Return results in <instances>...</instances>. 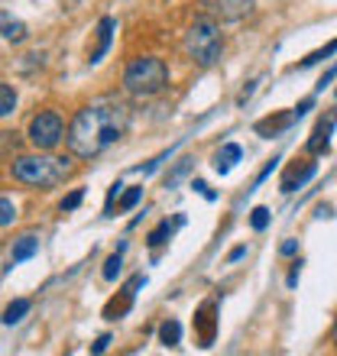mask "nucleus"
I'll return each mask as SVG.
<instances>
[{"instance_id": "8", "label": "nucleus", "mask_w": 337, "mask_h": 356, "mask_svg": "<svg viewBox=\"0 0 337 356\" xmlns=\"http://www.w3.org/2000/svg\"><path fill=\"white\" fill-rule=\"evenodd\" d=\"M39 253V236L36 234H23L19 240H13V250H10V263H26Z\"/></svg>"}, {"instance_id": "21", "label": "nucleus", "mask_w": 337, "mask_h": 356, "mask_svg": "<svg viewBox=\"0 0 337 356\" xmlns=\"http://www.w3.org/2000/svg\"><path fill=\"white\" fill-rule=\"evenodd\" d=\"M266 224H269V211H266V207H253L250 227L253 230H266Z\"/></svg>"}, {"instance_id": "28", "label": "nucleus", "mask_w": 337, "mask_h": 356, "mask_svg": "<svg viewBox=\"0 0 337 356\" xmlns=\"http://www.w3.org/2000/svg\"><path fill=\"white\" fill-rule=\"evenodd\" d=\"M244 253H246V246H237V250H230V256H227V259H230V263H237Z\"/></svg>"}, {"instance_id": "20", "label": "nucleus", "mask_w": 337, "mask_h": 356, "mask_svg": "<svg viewBox=\"0 0 337 356\" xmlns=\"http://www.w3.org/2000/svg\"><path fill=\"white\" fill-rule=\"evenodd\" d=\"M140 197H143V188H130V191L120 197L117 211H130V207H136V204H140Z\"/></svg>"}, {"instance_id": "26", "label": "nucleus", "mask_w": 337, "mask_h": 356, "mask_svg": "<svg viewBox=\"0 0 337 356\" xmlns=\"http://www.w3.org/2000/svg\"><path fill=\"white\" fill-rule=\"evenodd\" d=\"M191 188H198V191H201V195H205L207 201H214V191H211V188H207L205 181H195V185H191Z\"/></svg>"}, {"instance_id": "31", "label": "nucleus", "mask_w": 337, "mask_h": 356, "mask_svg": "<svg viewBox=\"0 0 337 356\" xmlns=\"http://www.w3.org/2000/svg\"><path fill=\"white\" fill-rule=\"evenodd\" d=\"M334 94H337V91H334Z\"/></svg>"}, {"instance_id": "10", "label": "nucleus", "mask_w": 337, "mask_h": 356, "mask_svg": "<svg viewBox=\"0 0 337 356\" xmlns=\"http://www.w3.org/2000/svg\"><path fill=\"white\" fill-rule=\"evenodd\" d=\"M240 146L237 143H227V146H221V149L214 152V172H221V175H227V172L234 169L237 162H240Z\"/></svg>"}, {"instance_id": "12", "label": "nucleus", "mask_w": 337, "mask_h": 356, "mask_svg": "<svg viewBox=\"0 0 337 356\" xmlns=\"http://www.w3.org/2000/svg\"><path fill=\"white\" fill-rule=\"evenodd\" d=\"M159 340L166 347H178V343H182V324H178L175 318H166L159 327Z\"/></svg>"}, {"instance_id": "9", "label": "nucleus", "mask_w": 337, "mask_h": 356, "mask_svg": "<svg viewBox=\"0 0 337 356\" xmlns=\"http://www.w3.org/2000/svg\"><path fill=\"white\" fill-rule=\"evenodd\" d=\"M113 26H117V23H113V17H104L101 23H97V46H94L91 56H88V62H91V65H97V62L104 58V52H107V46H111Z\"/></svg>"}, {"instance_id": "23", "label": "nucleus", "mask_w": 337, "mask_h": 356, "mask_svg": "<svg viewBox=\"0 0 337 356\" xmlns=\"http://www.w3.org/2000/svg\"><path fill=\"white\" fill-rule=\"evenodd\" d=\"M188 165H191V159H182V162H178V165H175V172H172V175L166 178V188H172V185H175L178 178H182V175H185V172H188Z\"/></svg>"}, {"instance_id": "25", "label": "nucleus", "mask_w": 337, "mask_h": 356, "mask_svg": "<svg viewBox=\"0 0 337 356\" xmlns=\"http://www.w3.org/2000/svg\"><path fill=\"white\" fill-rule=\"evenodd\" d=\"M107 343H111V334H101V337L94 340V347H91V353H104V350H107Z\"/></svg>"}, {"instance_id": "18", "label": "nucleus", "mask_w": 337, "mask_h": 356, "mask_svg": "<svg viewBox=\"0 0 337 356\" xmlns=\"http://www.w3.org/2000/svg\"><path fill=\"white\" fill-rule=\"evenodd\" d=\"M120 253H123V246L111 256V259H107V263H104V279H107V282H117V275H120V266H123V256Z\"/></svg>"}, {"instance_id": "29", "label": "nucleus", "mask_w": 337, "mask_h": 356, "mask_svg": "<svg viewBox=\"0 0 337 356\" xmlns=\"http://www.w3.org/2000/svg\"><path fill=\"white\" fill-rule=\"evenodd\" d=\"M299 266H301V263H295V266H292V272H289V289L295 285V282H299Z\"/></svg>"}, {"instance_id": "2", "label": "nucleus", "mask_w": 337, "mask_h": 356, "mask_svg": "<svg viewBox=\"0 0 337 356\" xmlns=\"http://www.w3.org/2000/svg\"><path fill=\"white\" fill-rule=\"evenodd\" d=\"M10 175L17 178L19 185L29 188H56L72 175V162L62 156H49L46 149H39L36 156H19L10 165Z\"/></svg>"}, {"instance_id": "27", "label": "nucleus", "mask_w": 337, "mask_h": 356, "mask_svg": "<svg viewBox=\"0 0 337 356\" xmlns=\"http://www.w3.org/2000/svg\"><path fill=\"white\" fill-rule=\"evenodd\" d=\"M295 250H299V243H295V240H285V243H282V250H279V253H282V256H292V253H295Z\"/></svg>"}, {"instance_id": "30", "label": "nucleus", "mask_w": 337, "mask_h": 356, "mask_svg": "<svg viewBox=\"0 0 337 356\" xmlns=\"http://www.w3.org/2000/svg\"><path fill=\"white\" fill-rule=\"evenodd\" d=\"M334 347H337V324H334Z\"/></svg>"}, {"instance_id": "11", "label": "nucleus", "mask_w": 337, "mask_h": 356, "mask_svg": "<svg viewBox=\"0 0 337 356\" xmlns=\"http://www.w3.org/2000/svg\"><path fill=\"white\" fill-rule=\"evenodd\" d=\"M315 172H318V165H315V162H305L301 169H292L289 175L282 178V191H285V195H292V191L305 185V181H308V178L315 175Z\"/></svg>"}, {"instance_id": "15", "label": "nucleus", "mask_w": 337, "mask_h": 356, "mask_svg": "<svg viewBox=\"0 0 337 356\" xmlns=\"http://www.w3.org/2000/svg\"><path fill=\"white\" fill-rule=\"evenodd\" d=\"M29 308H33V305H29L26 298H17L13 305H7V311H3V324H7V327L19 324V321H23V314H29Z\"/></svg>"}, {"instance_id": "16", "label": "nucleus", "mask_w": 337, "mask_h": 356, "mask_svg": "<svg viewBox=\"0 0 337 356\" xmlns=\"http://www.w3.org/2000/svg\"><path fill=\"white\" fill-rule=\"evenodd\" d=\"M182 224H185V217H175V224H168V220H162V224L156 227V230H152L150 236H146V243H150V246L166 243L168 236H172V230H175V227H182Z\"/></svg>"}, {"instance_id": "13", "label": "nucleus", "mask_w": 337, "mask_h": 356, "mask_svg": "<svg viewBox=\"0 0 337 356\" xmlns=\"http://www.w3.org/2000/svg\"><path fill=\"white\" fill-rule=\"evenodd\" d=\"M0 23H3V39H7V42H23V39H26V26H23L19 19H13L10 13H3Z\"/></svg>"}, {"instance_id": "1", "label": "nucleus", "mask_w": 337, "mask_h": 356, "mask_svg": "<svg viewBox=\"0 0 337 356\" xmlns=\"http://www.w3.org/2000/svg\"><path fill=\"white\" fill-rule=\"evenodd\" d=\"M130 127V107L117 97H94L72 117L65 130V143L72 156L94 159L104 149H111Z\"/></svg>"}, {"instance_id": "4", "label": "nucleus", "mask_w": 337, "mask_h": 356, "mask_svg": "<svg viewBox=\"0 0 337 356\" xmlns=\"http://www.w3.org/2000/svg\"><path fill=\"white\" fill-rule=\"evenodd\" d=\"M182 46H185V56L201 68H211L221 62V52H224V36H221V29H217L214 19H195L191 26H188L185 39H182Z\"/></svg>"}, {"instance_id": "19", "label": "nucleus", "mask_w": 337, "mask_h": 356, "mask_svg": "<svg viewBox=\"0 0 337 356\" xmlns=\"http://www.w3.org/2000/svg\"><path fill=\"white\" fill-rule=\"evenodd\" d=\"M13 220H17V207H13V201L3 195V197H0V224L10 227Z\"/></svg>"}, {"instance_id": "22", "label": "nucleus", "mask_w": 337, "mask_h": 356, "mask_svg": "<svg viewBox=\"0 0 337 356\" xmlns=\"http://www.w3.org/2000/svg\"><path fill=\"white\" fill-rule=\"evenodd\" d=\"M81 201H84V188H75L68 197H62V211H75Z\"/></svg>"}, {"instance_id": "6", "label": "nucleus", "mask_w": 337, "mask_h": 356, "mask_svg": "<svg viewBox=\"0 0 337 356\" xmlns=\"http://www.w3.org/2000/svg\"><path fill=\"white\" fill-rule=\"evenodd\" d=\"M201 7L217 19H244L253 10V0H201Z\"/></svg>"}, {"instance_id": "24", "label": "nucleus", "mask_w": 337, "mask_h": 356, "mask_svg": "<svg viewBox=\"0 0 337 356\" xmlns=\"http://www.w3.org/2000/svg\"><path fill=\"white\" fill-rule=\"evenodd\" d=\"M334 75H337V62L328 68V72H324V75L318 78V91H324V85H331V78H334Z\"/></svg>"}, {"instance_id": "14", "label": "nucleus", "mask_w": 337, "mask_h": 356, "mask_svg": "<svg viewBox=\"0 0 337 356\" xmlns=\"http://www.w3.org/2000/svg\"><path fill=\"white\" fill-rule=\"evenodd\" d=\"M334 52H337V39H331V42H328V46H324V49H315L311 56H305V58H301L299 65H292V72H299V68H311V65H318V62H324V58H328V56H334Z\"/></svg>"}, {"instance_id": "17", "label": "nucleus", "mask_w": 337, "mask_h": 356, "mask_svg": "<svg viewBox=\"0 0 337 356\" xmlns=\"http://www.w3.org/2000/svg\"><path fill=\"white\" fill-rule=\"evenodd\" d=\"M13 107H17V94H13V88L0 85V117H10Z\"/></svg>"}, {"instance_id": "7", "label": "nucleus", "mask_w": 337, "mask_h": 356, "mask_svg": "<svg viewBox=\"0 0 337 356\" xmlns=\"http://www.w3.org/2000/svg\"><path fill=\"white\" fill-rule=\"evenodd\" d=\"M337 123V107H331L328 117H321L318 123H315V130H311V140H308V152L311 156H318V152H328L331 146V130H334Z\"/></svg>"}, {"instance_id": "3", "label": "nucleus", "mask_w": 337, "mask_h": 356, "mask_svg": "<svg viewBox=\"0 0 337 356\" xmlns=\"http://www.w3.org/2000/svg\"><path fill=\"white\" fill-rule=\"evenodd\" d=\"M168 85V65L156 56H140L123 68V88L133 97H156Z\"/></svg>"}, {"instance_id": "5", "label": "nucleus", "mask_w": 337, "mask_h": 356, "mask_svg": "<svg viewBox=\"0 0 337 356\" xmlns=\"http://www.w3.org/2000/svg\"><path fill=\"white\" fill-rule=\"evenodd\" d=\"M26 136L29 143L36 146V149H56L58 143L65 140V123H62V117H58L56 111H39L33 120H29L26 127Z\"/></svg>"}]
</instances>
